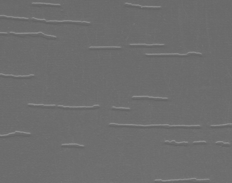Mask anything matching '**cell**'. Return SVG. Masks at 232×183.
<instances>
[{
  "label": "cell",
  "instance_id": "cell-3",
  "mask_svg": "<svg viewBox=\"0 0 232 183\" xmlns=\"http://www.w3.org/2000/svg\"><path fill=\"white\" fill-rule=\"evenodd\" d=\"M198 56L202 57L203 54L199 53L189 52L187 54H145V56L148 57H188L189 56Z\"/></svg>",
  "mask_w": 232,
  "mask_h": 183
},
{
  "label": "cell",
  "instance_id": "cell-2",
  "mask_svg": "<svg viewBox=\"0 0 232 183\" xmlns=\"http://www.w3.org/2000/svg\"><path fill=\"white\" fill-rule=\"evenodd\" d=\"M34 22H40L45 24L51 25H60V24H71V25H80L88 26L91 25L90 22L85 21H73L65 20V21H47L45 20H40L32 18L30 19Z\"/></svg>",
  "mask_w": 232,
  "mask_h": 183
},
{
  "label": "cell",
  "instance_id": "cell-20",
  "mask_svg": "<svg viewBox=\"0 0 232 183\" xmlns=\"http://www.w3.org/2000/svg\"><path fill=\"white\" fill-rule=\"evenodd\" d=\"M215 144L221 147H231V144L229 143H224L223 142H215Z\"/></svg>",
  "mask_w": 232,
  "mask_h": 183
},
{
  "label": "cell",
  "instance_id": "cell-9",
  "mask_svg": "<svg viewBox=\"0 0 232 183\" xmlns=\"http://www.w3.org/2000/svg\"><path fill=\"white\" fill-rule=\"evenodd\" d=\"M129 46L132 48H158V47H162L165 46L164 44H130Z\"/></svg>",
  "mask_w": 232,
  "mask_h": 183
},
{
  "label": "cell",
  "instance_id": "cell-5",
  "mask_svg": "<svg viewBox=\"0 0 232 183\" xmlns=\"http://www.w3.org/2000/svg\"><path fill=\"white\" fill-rule=\"evenodd\" d=\"M9 35H12V36H20L21 37H24L26 36H30L33 37H41L43 38L46 39H52L54 40L57 39L56 36H48V35H45L43 34L42 32H39L37 33H15L13 32H10Z\"/></svg>",
  "mask_w": 232,
  "mask_h": 183
},
{
  "label": "cell",
  "instance_id": "cell-18",
  "mask_svg": "<svg viewBox=\"0 0 232 183\" xmlns=\"http://www.w3.org/2000/svg\"><path fill=\"white\" fill-rule=\"evenodd\" d=\"M232 127V124H226L219 125H211L210 126L211 128H224V127Z\"/></svg>",
  "mask_w": 232,
  "mask_h": 183
},
{
  "label": "cell",
  "instance_id": "cell-1",
  "mask_svg": "<svg viewBox=\"0 0 232 183\" xmlns=\"http://www.w3.org/2000/svg\"><path fill=\"white\" fill-rule=\"evenodd\" d=\"M109 126L111 127H132V128H185V129H199L201 128V126L200 125H174L170 126L169 125H140L133 124H113L111 123L109 124Z\"/></svg>",
  "mask_w": 232,
  "mask_h": 183
},
{
  "label": "cell",
  "instance_id": "cell-19",
  "mask_svg": "<svg viewBox=\"0 0 232 183\" xmlns=\"http://www.w3.org/2000/svg\"><path fill=\"white\" fill-rule=\"evenodd\" d=\"M112 110H119L122 111H130L131 109L130 108H116V107H113Z\"/></svg>",
  "mask_w": 232,
  "mask_h": 183
},
{
  "label": "cell",
  "instance_id": "cell-11",
  "mask_svg": "<svg viewBox=\"0 0 232 183\" xmlns=\"http://www.w3.org/2000/svg\"><path fill=\"white\" fill-rule=\"evenodd\" d=\"M34 75H30L29 76H16L12 75H5L3 74H0V77H5V78H12L14 79H30L32 77H34Z\"/></svg>",
  "mask_w": 232,
  "mask_h": 183
},
{
  "label": "cell",
  "instance_id": "cell-4",
  "mask_svg": "<svg viewBox=\"0 0 232 183\" xmlns=\"http://www.w3.org/2000/svg\"><path fill=\"white\" fill-rule=\"evenodd\" d=\"M210 181L209 179L204 180H197L196 178L189 179H180L177 180H169V181H162V180H155L156 183H209Z\"/></svg>",
  "mask_w": 232,
  "mask_h": 183
},
{
  "label": "cell",
  "instance_id": "cell-7",
  "mask_svg": "<svg viewBox=\"0 0 232 183\" xmlns=\"http://www.w3.org/2000/svg\"><path fill=\"white\" fill-rule=\"evenodd\" d=\"M133 100H153L155 101H167L169 100L167 98L153 97H132Z\"/></svg>",
  "mask_w": 232,
  "mask_h": 183
},
{
  "label": "cell",
  "instance_id": "cell-10",
  "mask_svg": "<svg viewBox=\"0 0 232 183\" xmlns=\"http://www.w3.org/2000/svg\"><path fill=\"white\" fill-rule=\"evenodd\" d=\"M125 6L127 7H135L140 9H148V10H159L162 8L161 6H142L137 5H133L132 4L125 3Z\"/></svg>",
  "mask_w": 232,
  "mask_h": 183
},
{
  "label": "cell",
  "instance_id": "cell-22",
  "mask_svg": "<svg viewBox=\"0 0 232 183\" xmlns=\"http://www.w3.org/2000/svg\"><path fill=\"white\" fill-rule=\"evenodd\" d=\"M8 35H9V33L0 32V36H8Z\"/></svg>",
  "mask_w": 232,
  "mask_h": 183
},
{
  "label": "cell",
  "instance_id": "cell-13",
  "mask_svg": "<svg viewBox=\"0 0 232 183\" xmlns=\"http://www.w3.org/2000/svg\"><path fill=\"white\" fill-rule=\"evenodd\" d=\"M29 107H33V108H40L43 109H54L57 108L56 105H44V104H36L28 103L27 104Z\"/></svg>",
  "mask_w": 232,
  "mask_h": 183
},
{
  "label": "cell",
  "instance_id": "cell-21",
  "mask_svg": "<svg viewBox=\"0 0 232 183\" xmlns=\"http://www.w3.org/2000/svg\"><path fill=\"white\" fill-rule=\"evenodd\" d=\"M207 144V142L206 141H199V142H193L194 145H205Z\"/></svg>",
  "mask_w": 232,
  "mask_h": 183
},
{
  "label": "cell",
  "instance_id": "cell-16",
  "mask_svg": "<svg viewBox=\"0 0 232 183\" xmlns=\"http://www.w3.org/2000/svg\"><path fill=\"white\" fill-rule=\"evenodd\" d=\"M0 19H5L7 20H20V21H29L28 18H20V17H14L12 16H7L5 15H0Z\"/></svg>",
  "mask_w": 232,
  "mask_h": 183
},
{
  "label": "cell",
  "instance_id": "cell-6",
  "mask_svg": "<svg viewBox=\"0 0 232 183\" xmlns=\"http://www.w3.org/2000/svg\"><path fill=\"white\" fill-rule=\"evenodd\" d=\"M100 105H95L91 107H70V106H64L62 105H58L57 108L59 109H64V110H95V109H99L100 108Z\"/></svg>",
  "mask_w": 232,
  "mask_h": 183
},
{
  "label": "cell",
  "instance_id": "cell-14",
  "mask_svg": "<svg viewBox=\"0 0 232 183\" xmlns=\"http://www.w3.org/2000/svg\"><path fill=\"white\" fill-rule=\"evenodd\" d=\"M165 144L170 145H174L175 146H187L190 145V143L188 142H177L175 141H172L171 142H169L168 141H165L164 142Z\"/></svg>",
  "mask_w": 232,
  "mask_h": 183
},
{
  "label": "cell",
  "instance_id": "cell-12",
  "mask_svg": "<svg viewBox=\"0 0 232 183\" xmlns=\"http://www.w3.org/2000/svg\"><path fill=\"white\" fill-rule=\"evenodd\" d=\"M122 48L120 47H91L89 49L91 50H119Z\"/></svg>",
  "mask_w": 232,
  "mask_h": 183
},
{
  "label": "cell",
  "instance_id": "cell-8",
  "mask_svg": "<svg viewBox=\"0 0 232 183\" xmlns=\"http://www.w3.org/2000/svg\"><path fill=\"white\" fill-rule=\"evenodd\" d=\"M30 133H25V132H18L16 131L15 133H10L6 135H0V138H6V137H13L16 136H22L23 137L31 136Z\"/></svg>",
  "mask_w": 232,
  "mask_h": 183
},
{
  "label": "cell",
  "instance_id": "cell-17",
  "mask_svg": "<svg viewBox=\"0 0 232 183\" xmlns=\"http://www.w3.org/2000/svg\"><path fill=\"white\" fill-rule=\"evenodd\" d=\"M61 147H71V148H84L85 146L84 145H79V144H62L61 145Z\"/></svg>",
  "mask_w": 232,
  "mask_h": 183
},
{
  "label": "cell",
  "instance_id": "cell-15",
  "mask_svg": "<svg viewBox=\"0 0 232 183\" xmlns=\"http://www.w3.org/2000/svg\"><path fill=\"white\" fill-rule=\"evenodd\" d=\"M32 5L34 6H49V7H60L61 5L60 4H52L40 3H32Z\"/></svg>",
  "mask_w": 232,
  "mask_h": 183
}]
</instances>
